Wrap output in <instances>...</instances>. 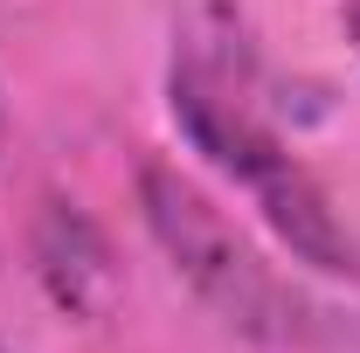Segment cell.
<instances>
[{
	"mask_svg": "<svg viewBox=\"0 0 360 353\" xmlns=\"http://www.w3.org/2000/svg\"><path fill=\"white\" fill-rule=\"evenodd\" d=\"M354 35H360V7H354Z\"/></svg>",
	"mask_w": 360,
	"mask_h": 353,
	"instance_id": "obj_3",
	"label": "cell"
},
{
	"mask_svg": "<svg viewBox=\"0 0 360 353\" xmlns=\"http://www.w3.org/2000/svg\"><path fill=\"white\" fill-rule=\"evenodd\" d=\"M174 111H180V125L194 132V146L257 194V208L277 222V236H284L305 264L354 270V277H360V250H354V236L340 229V215L326 208L319 180L305 174V167L284 153V139L243 104V90H229L222 70L180 63V70H174Z\"/></svg>",
	"mask_w": 360,
	"mask_h": 353,
	"instance_id": "obj_1",
	"label": "cell"
},
{
	"mask_svg": "<svg viewBox=\"0 0 360 353\" xmlns=\"http://www.w3.org/2000/svg\"><path fill=\"white\" fill-rule=\"evenodd\" d=\"M146 222H153V236L167 243V257L194 277V291L208 305H222L250 333H284V291L270 284V270L243 250V236L180 174L146 167Z\"/></svg>",
	"mask_w": 360,
	"mask_h": 353,
	"instance_id": "obj_2",
	"label": "cell"
}]
</instances>
